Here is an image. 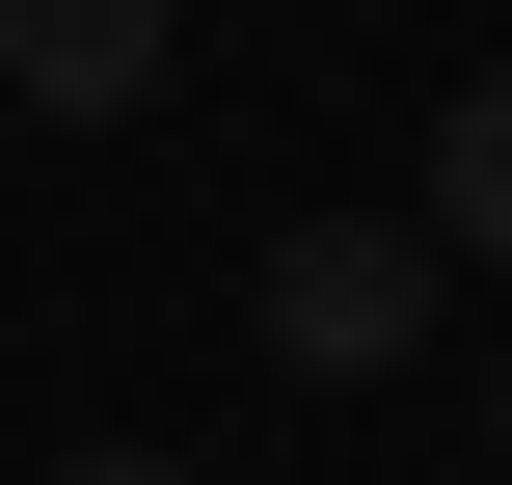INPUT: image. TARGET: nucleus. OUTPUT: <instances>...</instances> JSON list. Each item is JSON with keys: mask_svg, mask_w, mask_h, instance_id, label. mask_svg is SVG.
Segmentation results:
<instances>
[{"mask_svg": "<svg viewBox=\"0 0 512 485\" xmlns=\"http://www.w3.org/2000/svg\"><path fill=\"white\" fill-rule=\"evenodd\" d=\"M432 297H459L432 216H297V243H270V351H297V378H405Z\"/></svg>", "mask_w": 512, "mask_h": 485, "instance_id": "f257e3e1", "label": "nucleus"}, {"mask_svg": "<svg viewBox=\"0 0 512 485\" xmlns=\"http://www.w3.org/2000/svg\"><path fill=\"white\" fill-rule=\"evenodd\" d=\"M432 243H459V270H512V54L432 108Z\"/></svg>", "mask_w": 512, "mask_h": 485, "instance_id": "7ed1b4c3", "label": "nucleus"}, {"mask_svg": "<svg viewBox=\"0 0 512 485\" xmlns=\"http://www.w3.org/2000/svg\"><path fill=\"white\" fill-rule=\"evenodd\" d=\"M486 485H512V432H486Z\"/></svg>", "mask_w": 512, "mask_h": 485, "instance_id": "39448f33", "label": "nucleus"}, {"mask_svg": "<svg viewBox=\"0 0 512 485\" xmlns=\"http://www.w3.org/2000/svg\"><path fill=\"white\" fill-rule=\"evenodd\" d=\"M54 485H216V459H54Z\"/></svg>", "mask_w": 512, "mask_h": 485, "instance_id": "20e7f679", "label": "nucleus"}, {"mask_svg": "<svg viewBox=\"0 0 512 485\" xmlns=\"http://www.w3.org/2000/svg\"><path fill=\"white\" fill-rule=\"evenodd\" d=\"M0 81L81 135V108H162V0H0Z\"/></svg>", "mask_w": 512, "mask_h": 485, "instance_id": "f03ea898", "label": "nucleus"}]
</instances>
